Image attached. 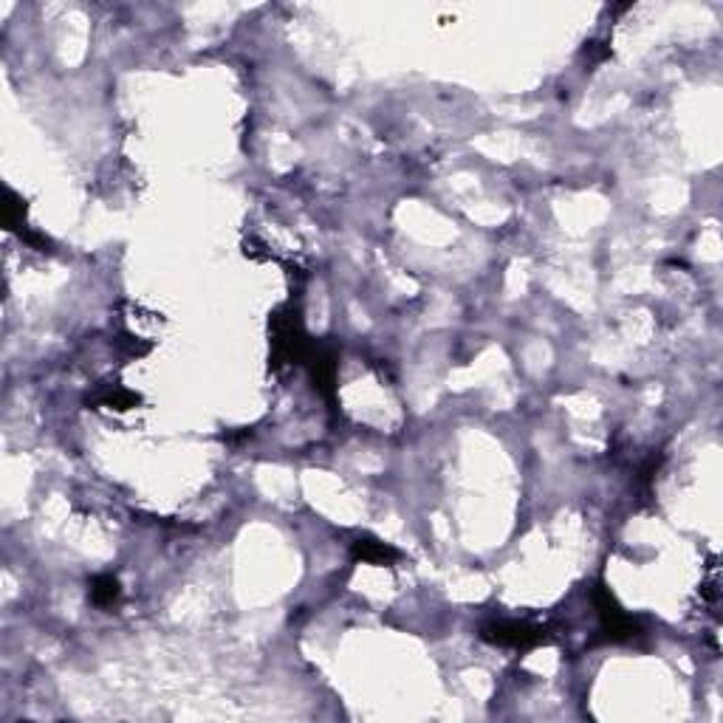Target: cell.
I'll list each match as a JSON object with an SVG mask.
<instances>
[{
    "label": "cell",
    "instance_id": "1",
    "mask_svg": "<svg viewBox=\"0 0 723 723\" xmlns=\"http://www.w3.org/2000/svg\"><path fill=\"white\" fill-rule=\"evenodd\" d=\"M483 639H489L494 644H503V647H531V644L548 642L542 627L517 625V622H497V625L483 630Z\"/></svg>",
    "mask_w": 723,
    "mask_h": 723
},
{
    "label": "cell",
    "instance_id": "2",
    "mask_svg": "<svg viewBox=\"0 0 723 723\" xmlns=\"http://www.w3.org/2000/svg\"><path fill=\"white\" fill-rule=\"evenodd\" d=\"M356 557H362V559H368V562H385V559H393L396 557V551L393 548H387V545H382V542H356Z\"/></svg>",
    "mask_w": 723,
    "mask_h": 723
},
{
    "label": "cell",
    "instance_id": "3",
    "mask_svg": "<svg viewBox=\"0 0 723 723\" xmlns=\"http://www.w3.org/2000/svg\"><path fill=\"white\" fill-rule=\"evenodd\" d=\"M116 596H119V585H116V579H113V576H102V579H96V585H93V599H96L99 605H110Z\"/></svg>",
    "mask_w": 723,
    "mask_h": 723
}]
</instances>
